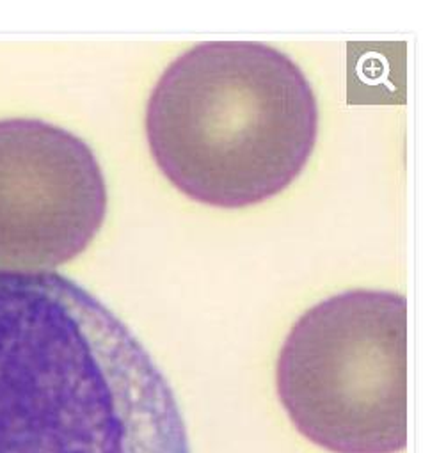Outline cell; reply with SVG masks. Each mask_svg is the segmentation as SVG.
Here are the masks:
<instances>
[{
	"label": "cell",
	"instance_id": "1",
	"mask_svg": "<svg viewBox=\"0 0 446 453\" xmlns=\"http://www.w3.org/2000/svg\"><path fill=\"white\" fill-rule=\"evenodd\" d=\"M0 453H190L134 333L54 273L0 271Z\"/></svg>",
	"mask_w": 446,
	"mask_h": 453
},
{
	"label": "cell",
	"instance_id": "2",
	"mask_svg": "<svg viewBox=\"0 0 446 453\" xmlns=\"http://www.w3.org/2000/svg\"><path fill=\"white\" fill-rule=\"evenodd\" d=\"M317 135L310 81L287 54L257 42L192 47L167 66L146 107L148 144L165 178L227 210L281 194Z\"/></svg>",
	"mask_w": 446,
	"mask_h": 453
},
{
	"label": "cell",
	"instance_id": "3",
	"mask_svg": "<svg viewBox=\"0 0 446 453\" xmlns=\"http://www.w3.org/2000/svg\"><path fill=\"white\" fill-rule=\"evenodd\" d=\"M278 395L296 428L333 453L407 444V301L352 290L308 310L278 359Z\"/></svg>",
	"mask_w": 446,
	"mask_h": 453
},
{
	"label": "cell",
	"instance_id": "4",
	"mask_svg": "<svg viewBox=\"0 0 446 453\" xmlns=\"http://www.w3.org/2000/svg\"><path fill=\"white\" fill-rule=\"evenodd\" d=\"M107 211L102 167L72 132L0 121V271L50 273L82 255Z\"/></svg>",
	"mask_w": 446,
	"mask_h": 453
}]
</instances>
